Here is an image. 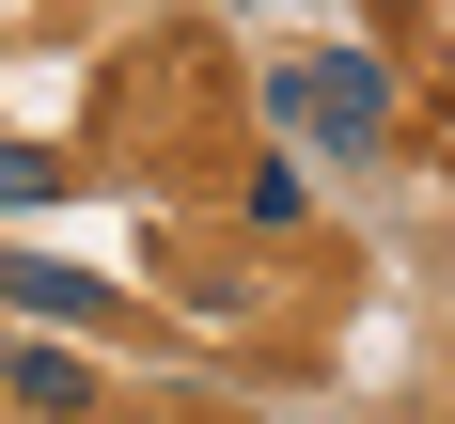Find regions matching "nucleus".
Here are the masks:
<instances>
[{
	"label": "nucleus",
	"mask_w": 455,
	"mask_h": 424,
	"mask_svg": "<svg viewBox=\"0 0 455 424\" xmlns=\"http://www.w3.org/2000/svg\"><path fill=\"white\" fill-rule=\"evenodd\" d=\"M251 110L299 157H377L393 141V63H362V47H283L267 79H251Z\"/></svg>",
	"instance_id": "1"
},
{
	"label": "nucleus",
	"mask_w": 455,
	"mask_h": 424,
	"mask_svg": "<svg viewBox=\"0 0 455 424\" xmlns=\"http://www.w3.org/2000/svg\"><path fill=\"white\" fill-rule=\"evenodd\" d=\"M0 299H16L32 330H94V315H110V283H94V268H47V252H0Z\"/></svg>",
	"instance_id": "2"
},
{
	"label": "nucleus",
	"mask_w": 455,
	"mask_h": 424,
	"mask_svg": "<svg viewBox=\"0 0 455 424\" xmlns=\"http://www.w3.org/2000/svg\"><path fill=\"white\" fill-rule=\"evenodd\" d=\"M0 393H16L32 424H79L94 409V362H79V346H0Z\"/></svg>",
	"instance_id": "3"
},
{
	"label": "nucleus",
	"mask_w": 455,
	"mask_h": 424,
	"mask_svg": "<svg viewBox=\"0 0 455 424\" xmlns=\"http://www.w3.org/2000/svg\"><path fill=\"white\" fill-rule=\"evenodd\" d=\"M47 188H63V157L47 141H0V204H47Z\"/></svg>",
	"instance_id": "4"
},
{
	"label": "nucleus",
	"mask_w": 455,
	"mask_h": 424,
	"mask_svg": "<svg viewBox=\"0 0 455 424\" xmlns=\"http://www.w3.org/2000/svg\"><path fill=\"white\" fill-rule=\"evenodd\" d=\"M267 16H283V0H267Z\"/></svg>",
	"instance_id": "5"
}]
</instances>
